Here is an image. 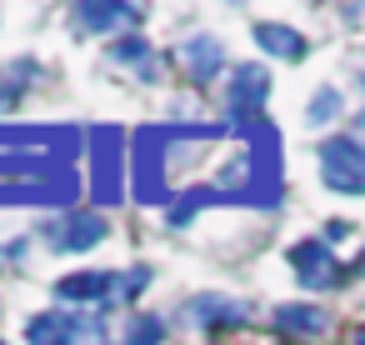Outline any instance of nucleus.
<instances>
[{
  "label": "nucleus",
  "mask_w": 365,
  "mask_h": 345,
  "mask_svg": "<svg viewBox=\"0 0 365 345\" xmlns=\"http://www.w3.org/2000/svg\"><path fill=\"white\" fill-rule=\"evenodd\" d=\"M355 275H365V250H360V260H355Z\"/></svg>",
  "instance_id": "a211bd4d"
},
{
  "label": "nucleus",
  "mask_w": 365,
  "mask_h": 345,
  "mask_svg": "<svg viewBox=\"0 0 365 345\" xmlns=\"http://www.w3.org/2000/svg\"><path fill=\"white\" fill-rule=\"evenodd\" d=\"M290 265H295V280L305 290H330L340 285V260L330 255L325 240H295L290 245Z\"/></svg>",
  "instance_id": "6e6552de"
},
{
  "label": "nucleus",
  "mask_w": 365,
  "mask_h": 345,
  "mask_svg": "<svg viewBox=\"0 0 365 345\" xmlns=\"http://www.w3.org/2000/svg\"><path fill=\"white\" fill-rule=\"evenodd\" d=\"M0 345H6V340H0Z\"/></svg>",
  "instance_id": "412c9836"
},
{
  "label": "nucleus",
  "mask_w": 365,
  "mask_h": 345,
  "mask_svg": "<svg viewBox=\"0 0 365 345\" xmlns=\"http://www.w3.org/2000/svg\"><path fill=\"white\" fill-rule=\"evenodd\" d=\"M31 81H36V66H26V61H16V66H0V110H11Z\"/></svg>",
  "instance_id": "2eb2a0df"
},
{
  "label": "nucleus",
  "mask_w": 365,
  "mask_h": 345,
  "mask_svg": "<svg viewBox=\"0 0 365 345\" xmlns=\"http://www.w3.org/2000/svg\"><path fill=\"white\" fill-rule=\"evenodd\" d=\"M180 66H185V76L190 81H215L220 71H225V46H220V36H210V31H190V41L180 46Z\"/></svg>",
  "instance_id": "1a4fd4ad"
},
{
  "label": "nucleus",
  "mask_w": 365,
  "mask_h": 345,
  "mask_svg": "<svg viewBox=\"0 0 365 345\" xmlns=\"http://www.w3.org/2000/svg\"><path fill=\"white\" fill-rule=\"evenodd\" d=\"M315 160H320L325 190H335V195H365V145L355 135H330L315 150Z\"/></svg>",
  "instance_id": "f03ea898"
},
{
  "label": "nucleus",
  "mask_w": 365,
  "mask_h": 345,
  "mask_svg": "<svg viewBox=\"0 0 365 345\" xmlns=\"http://www.w3.org/2000/svg\"><path fill=\"white\" fill-rule=\"evenodd\" d=\"M160 340H165V320L140 310V315H130V320H125V335H120L115 345H160Z\"/></svg>",
  "instance_id": "4468645a"
},
{
  "label": "nucleus",
  "mask_w": 365,
  "mask_h": 345,
  "mask_svg": "<svg viewBox=\"0 0 365 345\" xmlns=\"http://www.w3.org/2000/svg\"><path fill=\"white\" fill-rule=\"evenodd\" d=\"M360 91H365V71H360Z\"/></svg>",
  "instance_id": "aec40b11"
},
{
  "label": "nucleus",
  "mask_w": 365,
  "mask_h": 345,
  "mask_svg": "<svg viewBox=\"0 0 365 345\" xmlns=\"http://www.w3.org/2000/svg\"><path fill=\"white\" fill-rule=\"evenodd\" d=\"M355 135H365V115H360V120H355Z\"/></svg>",
  "instance_id": "6ab92c4d"
},
{
  "label": "nucleus",
  "mask_w": 365,
  "mask_h": 345,
  "mask_svg": "<svg viewBox=\"0 0 365 345\" xmlns=\"http://www.w3.org/2000/svg\"><path fill=\"white\" fill-rule=\"evenodd\" d=\"M150 285V265H130V270H81V275H66L56 280V300L71 305V310H86V305H130L140 290Z\"/></svg>",
  "instance_id": "f257e3e1"
},
{
  "label": "nucleus",
  "mask_w": 365,
  "mask_h": 345,
  "mask_svg": "<svg viewBox=\"0 0 365 345\" xmlns=\"http://www.w3.org/2000/svg\"><path fill=\"white\" fill-rule=\"evenodd\" d=\"M345 345H365V325H355V330L345 335Z\"/></svg>",
  "instance_id": "f3484780"
},
{
  "label": "nucleus",
  "mask_w": 365,
  "mask_h": 345,
  "mask_svg": "<svg viewBox=\"0 0 365 345\" xmlns=\"http://www.w3.org/2000/svg\"><path fill=\"white\" fill-rule=\"evenodd\" d=\"M110 61H115V66H140V81H155V76H160V56L150 51L145 36H130V41L110 46Z\"/></svg>",
  "instance_id": "ddd939ff"
},
{
  "label": "nucleus",
  "mask_w": 365,
  "mask_h": 345,
  "mask_svg": "<svg viewBox=\"0 0 365 345\" xmlns=\"http://www.w3.org/2000/svg\"><path fill=\"white\" fill-rule=\"evenodd\" d=\"M270 101V71L260 66H235L230 71V91H225V110H230V125H250L260 120V105Z\"/></svg>",
  "instance_id": "20e7f679"
},
{
  "label": "nucleus",
  "mask_w": 365,
  "mask_h": 345,
  "mask_svg": "<svg viewBox=\"0 0 365 345\" xmlns=\"http://www.w3.org/2000/svg\"><path fill=\"white\" fill-rule=\"evenodd\" d=\"M255 46L265 56H275V61H305V36L280 26V21H260L255 26Z\"/></svg>",
  "instance_id": "9b49d317"
},
{
  "label": "nucleus",
  "mask_w": 365,
  "mask_h": 345,
  "mask_svg": "<svg viewBox=\"0 0 365 345\" xmlns=\"http://www.w3.org/2000/svg\"><path fill=\"white\" fill-rule=\"evenodd\" d=\"M96 200L115 205L120 190H125V150H120V135L115 130H96V180H91Z\"/></svg>",
  "instance_id": "0eeeda50"
},
{
  "label": "nucleus",
  "mask_w": 365,
  "mask_h": 345,
  "mask_svg": "<svg viewBox=\"0 0 365 345\" xmlns=\"http://www.w3.org/2000/svg\"><path fill=\"white\" fill-rule=\"evenodd\" d=\"M340 105H345V101H340V91H335V86H320V91L310 96V110H305V120H310V125H330V120L340 115Z\"/></svg>",
  "instance_id": "dca6fc26"
},
{
  "label": "nucleus",
  "mask_w": 365,
  "mask_h": 345,
  "mask_svg": "<svg viewBox=\"0 0 365 345\" xmlns=\"http://www.w3.org/2000/svg\"><path fill=\"white\" fill-rule=\"evenodd\" d=\"M185 320H190L195 330H225V325H245V305H240V300H230V295L205 290V295H190V300H185Z\"/></svg>",
  "instance_id": "9d476101"
},
{
  "label": "nucleus",
  "mask_w": 365,
  "mask_h": 345,
  "mask_svg": "<svg viewBox=\"0 0 365 345\" xmlns=\"http://www.w3.org/2000/svg\"><path fill=\"white\" fill-rule=\"evenodd\" d=\"M140 6H125V0H115V6H91V0H86V6H76L71 11V26L81 31V36H135L140 31Z\"/></svg>",
  "instance_id": "39448f33"
},
{
  "label": "nucleus",
  "mask_w": 365,
  "mask_h": 345,
  "mask_svg": "<svg viewBox=\"0 0 365 345\" xmlns=\"http://www.w3.org/2000/svg\"><path fill=\"white\" fill-rule=\"evenodd\" d=\"M106 225H110V220H106L101 210H66L61 220L46 225V240H51V250H61V255L71 250V255H76V250L101 245V240H106Z\"/></svg>",
  "instance_id": "423d86ee"
},
{
  "label": "nucleus",
  "mask_w": 365,
  "mask_h": 345,
  "mask_svg": "<svg viewBox=\"0 0 365 345\" xmlns=\"http://www.w3.org/2000/svg\"><path fill=\"white\" fill-rule=\"evenodd\" d=\"M101 330L106 325L96 315L56 305V310H41V315L26 320V345H96Z\"/></svg>",
  "instance_id": "7ed1b4c3"
},
{
  "label": "nucleus",
  "mask_w": 365,
  "mask_h": 345,
  "mask_svg": "<svg viewBox=\"0 0 365 345\" xmlns=\"http://www.w3.org/2000/svg\"><path fill=\"white\" fill-rule=\"evenodd\" d=\"M275 330H285V335H325L330 330V315L320 310V305H275Z\"/></svg>",
  "instance_id": "f8f14e48"
}]
</instances>
